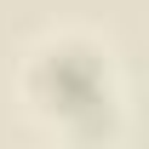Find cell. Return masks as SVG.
I'll return each mask as SVG.
<instances>
[{
	"label": "cell",
	"instance_id": "obj_1",
	"mask_svg": "<svg viewBox=\"0 0 149 149\" xmlns=\"http://www.w3.org/2000/svg\"><path fill=\"white\" fill-rule=\"evenodd\" d=\"M40 69L57 74V86H52V92H40V97H57L52 109L63 115V120H80V115L109 109V80H103L97 52H80V46H52V52H40Z\"/></svg>",
	"mask_w": 149,
	"mask_h": 149
}]
</instances>
